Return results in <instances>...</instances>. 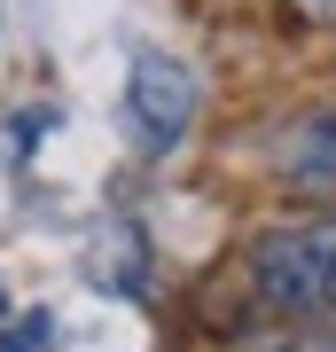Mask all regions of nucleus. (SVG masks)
Masks as SVG:
<instances>
[{"label":"nucleus","mask_w":336,"mask_h":352,"mask_svg":"<svg viewBox=\"0 0 336 352\" xmlns=\"http://www.w3.org/2000/svg\"><path fill=\"white\" fill-rule=\"evenodd\" d=\"M282 173L298 188H313V196H336V102L282 133Z\"/></svg>","instance_id":"nucleus-3"},{"label":"nucleus","mask_w":336,"mask_h":352,"mask_svg":"<svg viewBox=\"0 0 336 352\" xmlns=\"http://www.w3.org/2000/svg\"><path fill=\"white\" fill-rule=\"evenodd\" d=\"M298 16L305 24H336V0H298Z\"/></svg>","instance_id":"nucleus-5"},{"label":"nucleus","mask_w":336,"mask_h":352,"mask_svg":"<svg viewBox=\"0 0 336 352\" xmlns=\"http://www.w3.org/2000/svg\"><path fill=\"white\" fill-rule=\"evenodd\" d=\"M125 126H133L141 149H180L188 126H196V78H188V63H172V55H133V78H125Z\"/></svg>","instance_id":"nucleus-2"},{"label":"nucleus","mask_w":336,"mask_h":352,"mask_svg":"<svg viewBox=\"0 0 336 352\" xmlns=\"http://www.w3.org/2000/svg\"><path fill=\"white\" fill-rule=\"evenodd\" d=\"M0 352H47V321H16L8 337H0Z\"/></svg>","instance_id":"nucleus-4"},{"label":"nucleus","mask_w":336,"mask_h":352,"mask_svg":"<svg viewBox=\"0 0 336 352\" xmlns=\"http://www.w3.org/2000/svg\"><path fill=\"white\" fill-rule=\"evenodd\" d=\"M0 321H8V289H0Z\"/></svg>","instance_id":"nucleus-7"},{"label":"nucleus","mask_w":336,"mask_h":352,"mask_svg":"<svg viewBox=\"0 0 336 352\" xmlns=\"http://www.w3.org/2000/svg\"><path fill=\"white\" fill-rule=\"evenodd\" d=\"M250 298L274 321H328L336 314V212L282 219L250 243Z\"/></svg>","instance_id":"nucleus-1"},{"label":"nucleus","mask_w":336,"mask_h":352,"mask_svg":"<svg viewBox=\"0 0 336 352\" xmlns=\"http://www.w3.org/2000/svg\"><path fill=\"white\" fill-rule=\"evenodd\" d=\"M282 352H336V337H298V344H282Z\"/></svg>","instance_id":"nucleus-6"}]
</instances>
